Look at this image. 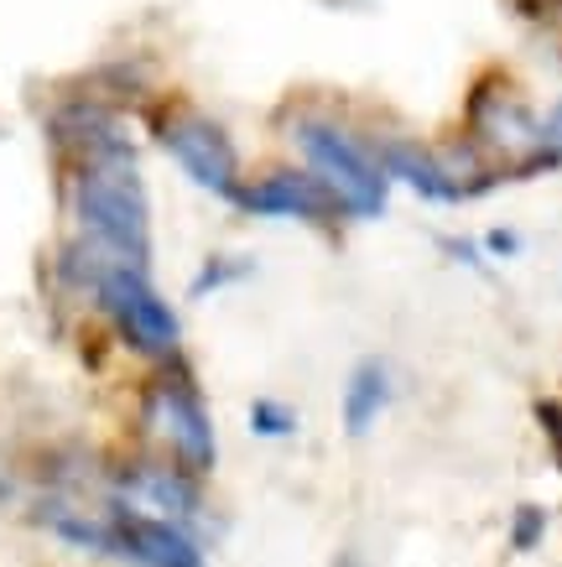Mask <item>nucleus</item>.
I'll return each instance as SVG.
<instances>
[{"mask_svg":"<svg viewBox=\"0 0 562 567\" xmlns=\"http://www.w3.org/2000/svg\"><path fill=\"white\" fill-rule=\"evenodd\" d=\"M73 219L100 260L115 266H152V208L141 188L136 156H100L79 162L73 173Z\"/></svg>","mask_w":562,"mask_h":567,"instance_id":"f257e3e1","label":"nucleus"},{"mask_svg":"<svg viewBox=\"0 0 562 567\" xmlns=\"http://www.w3.org/2000/svg\"><path fill=\"white\" fill-rule=\"evenodd\" d=\"M292 141H297V152L307 156L313 177L344 204L349 219H380V214H386L391 183H386V173H380V162H375L370 146H359L344 125L313 121V115H307V121L292 125Z\"/></svg>","mask_w":562,"mask_h":567,"instance_id":"f03ea898","label":"nucleus"},{"mask_svg":"<svg viewBox=\"0 0 562 567\" xmlns=\"http://www.w3.org/2000/svg\"><path fill=\"white\" fill-rule=\"evenodd\" d=\"M89 292H94V302L110 312V323L120 328V339L136 349V354H146V360H177L183 323H177V312L167 308V297L156 292L146 271L100 260Z\"/></svg>","mask_w":562,"mask_h":567,"instance_id":"7ed1b4c3","label":"nucleus"},{"mask_svg":"<svg viewBox=\"0 0 562 567\" xmlns=\"http://www.w3.org/2000/svg\"><path fill=\"white\" fill-rule=\"evenodd\" d=\"M156 141H162V152H167L198 188L235 204L239 156H235V141L224 136V125H214L208 115H193V110H177V115H167V121L156 125Z\"/></svg>","mask_w":562,"mask_h":567,"instance_id":"20e7f679","label":"nucleus"},{"mask_svg":"<svg viewBox=\"0 0 562 567\" xmlns=\"http://www.w3.org/2000/svg\"><path fill=\"white\" fill-rule=\"evenodd\" d=\"M146 416H152V427L172 443V453L183 458L187 474H208V468H214V458H219L214 422H208L204 395L193 391L187 375L156 380L152 395H146Z\"/></svg>","mask_w":562,"mask_h":567,"instance_id":"39448f33","label":"nucleus"},{"mask_svg":"<svg viewBox=\"0 0 562 567\" xmlns=\"http://www.w3.org/2000/svg\"><path fill=\"white\" fill-rule=\"evenodd\" d=\"M235 208L256 214V219H349L344 204L318 183L313 173H297V167H282V173H266L256 183H239Z\"/></svg>","mask_w":562,"mask_h":567,"instance_id":"423d86ee","label":"nucleus"},{"mask_svg":"<svg viewBox=\"0 0 562 567\" xmlns=\"http://www.w3.org/2000/svg\"><path fill=\"white\" fill-rule=\"evenodd\" d=\"M120 505H131L141 516L172 520V526H187V520L204 516V495L187 468H167V464H131L120 474Z\"/></svg>","mask_w":562,"mask_h":567,"instance_id":"0eeeda50","label":"nucleus"},{"mask_svg":"<svg viewBox=\"0 0 562 567\" xmlns=\"http://www.w3.org/2000/svg\"><path fill=\"white\" fill-rule=\"evenodd\" d=\"M120 526V557L141 567H204V547L187 536V526H172V520L141 516L131 505H110Z\"/></svg>","mask_w":562,"mask_h":567,"instance_id":"6e6552de","label":"nucleus"},{"mask_svg":"<svg viewBox=\"0 0 562 567\" xmlns=\"http://www.w3.org/2000/svg\"><path fill=\"white\" fill-rule=\"evenodd\" d=\"M375 162H380L386 183H407L427 204H459V198L474 193L469 183H459V177L448 173L427 146H417V141H380V146H375Z\"/></svg>","mask_w":562,"mask_h":567,"instance_id":"1a4fd4ad","label":"nucleus"},{"mask_svg":"<svg viewBox=\"0 0 562 567\" xmlns=\"http://www.w3.org/2000/svg\"><path fill=\"white\" fill-rule=\"evenodd\" d=\"M52 136L63 141L69 152H79V162H100V156H136L131 136L120 131L115 115H104L100 104H69L52 115Z\"/></svg>","mask_w":562,"mask_h":567,"instance_id":"9d476101","label":"nucleus"},{"mask_svg":"<svg viewBox=\"0 0 562 567\" xmlns=\"http://www.w3.org/2000/svg\"><path fill=\"white\" fill-rule=\"evenodd\" d=\"M396 401V375L391 364L380 360V354H370V360H359L355 370H349V380H344V432L349 437H365V432L386 416V406Z\"/></svg>","mask_w":562,"mask_h":567,"instance_id":"9b49d317","label":"nucleus"},{"mask_svg":"<svg viewBox=\"0 0 562 567\" xmlns=\"http://www.w3.org/2000/svg\"><path fill=\"white\" fill-rule=\"evenodd\" d=\"M37 520L48 526L58 542H69V547H84L94 557H120V526H115V511L110 516H94V511H79L69 499H48Z\"/></svg>","mask_w":562,"mask_h":567,"instance_id":"f8f14e48","label":"nucleus"},{"mask_svg":"<svg viewBox=\"0 0 562 567\" xmlns=\"http://www.w3.org/2000/svg\"><path fill=\"white\" fill-rule=\"evenodd\" d=\"M251 276V260H235V256H208L204 271L193 276V287H187V297H214L219 287H235V281H245Z\"/></svg>","mask_w":562,"mask_h":567,"instance_id":"ddd939ff","label":"nucleus"},{"mask_svg":"<svg viewBox=\"0 0 562 567\" xmlns=\"http://www.w3.org/2000/svg\"><path fill=\"white\" fill-rule=\"evenodd\" d=\"M251 432L256 437H297V412H292L287 401L260 395V401H251Z\"/></svg>","mask_w":562,"mask_h":567,"instance_id":"4468645a","label":"nucleus"},{"mask_svg":"<svg viewBox=\"0 0 562 567\" xmlns=\"http://www.w3.org/2000/svg\"><path fill=\"white\" fill-rule=\"evenodd\" d=\"M546 536V511L542 505H521L511 516V547L515 551H537Z\"/></svg>","mask_w":562,"mask_h":567,"instance_id":"2eb2a0df","label":"nucleus"},{"mask_svg":"<svg viewBox=\"0 0 562 567\" xmlns=\"http://www.w3.org/2000/svg\"><path fill=\"white\" fill-rule=\"evenodd\" d=\"M537 422H542L546 443H552V458H558V474H562V401H537Z\"/></svg>","mask_w":562,"mask_h":567,"instance_id":"dca6fc26","label":"nucleus"},{"mask_svg":"<svg viewBox=\"0 0 562 567\" xmlns=\"http://www.w3.org/2000/svg\"><path fill=\"white\" fill-rule=\"evenodd\" d=\"M515 250H521V235H515V229H490V235H484V256L511 260Z\"/></svg>","mask_w":562,"mask_h":567,"instance_id":"f3484780","label":"nucleus"},{"mask_svg":"<svg viewBox=\"0 0 562 567\" xmlns=\"http://www.w3.org/2000/svg\"><path fill=\"white\" fill-rule=\"evenodd\" d=\"M443 250L453 260H463V266H474V271L484 266V245H474V240H443Z\"/></svg>","mask_w":562,"mask_h":567,"instance_id":"a211bd4d","label":"nucleus"},{"mask_svg":"<svg viewBox=\"0 0 562 567\" xmlns=\"http://www.w3.org/2000/svg\"><path fill=\"white\" fill-rule=\"evenodd\" d=\"M542 141H546V146H552V152L562 156V104H558V110H552V115H546V121H542Z\"/></svg>","mask_w":562,"mask_h":567,"instance_id":"6ab92c4d","label":"nucleus"}]
</instances>
